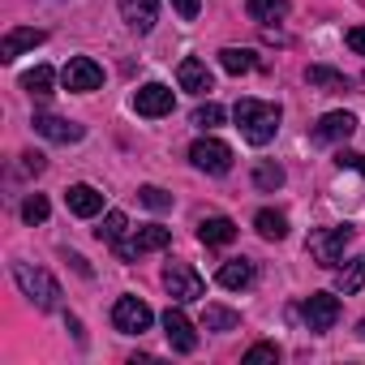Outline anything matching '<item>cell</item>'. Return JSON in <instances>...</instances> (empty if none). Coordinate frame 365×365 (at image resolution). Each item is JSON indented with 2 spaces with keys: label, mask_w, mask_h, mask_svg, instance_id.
Wrapping results in <instances>:
<instances>
[{
  "label": "cell",
  "mask_w": 365,
  "mask_h": 365,
  "mask_svg": "<svg viewBox=\"0 0 365 365\" xmlns=\"http://www.w3.org/2000/svg\"><path fill=\"white\" fill-rule=\"evenodd\" d=\"M232 116H237V129H241V138L250 142V146H267L275 133H279V103H262V99H241L237 108H232Z\"/></svg>",
  "instance_id": "1"
},
{
  "label": "cell",
  "mask_w": 365,
  "mask_h": 365,
  "mask_svg": "<svg viewBox=\"0 0 365 365\" xmlns=\"http://www.w3.org/2000/svg\"><path fill=\"white\" fill-rule=\"evenodd\" d=\"M14 279L22 288V297L39 309H56L61 305V284L43 271V267H31V262H14Z\"/></svg>",
  "instance_id": "2"
},
{
  "label": "cell",
  "mask_w": 365,
  "mask_h": 365,
  "mask_svg": "<svg viewBox=\"0 0 365 365\" xmlns=\"http://www.w3.org/2000/svg\"><path fill=\"white\" fill-rule=\"evenodd\" d=\"M348 241H352V228L339 224V228H318V232H309L305 250H309V258H314L318 267L335 271V267L344 262V245H348Z\"/></svg>",
  "instance_id": "3"
},
{
  "label": "cell",
  "mask_w": 365,
  "mask_h": 365,
  "mask_svg": "<svg viewBox=\"0 0 365 365\" xmlns=\"http://www.w3.org/2000/svg\"><path fill=\"white\" fill-rule=\"evenodd\" d=\"M163 288H168V297H172L176 305L202 301V292H207L202 275H198L190 262H168V267H163Z\"/></svg>",
  "instance_id": "4"
},
{
  "label": "cell",
  "mask_w": 365,
  "mask_h": 365,
  "mask_svg": "<svg viewBox=\"0 0 365 365\" xmlns=\"http://www.w3.org/2000/svg\"><path fill=\"white\" fill-rule=\"evenodd\" d=\"M190 159H194V168H198V172L224 176V172L232 168V146H228V142H220V138H198V142L190 146Z\"/></svg>",
  "instance_id": "5"
},
{
  "label": "cell",
  "mask_w": 365,
  "mask_h": 365,
  "mask_svg": "<svg viewBox=\"0 0 365 365\" xmlns=\"http://www.w3.org/2000/svg\"><path fill=\"white\" fill-rule=\"evenodd\" d=\"M150 322H155V314L142 297H120L112 305V327L125 335H142V331H150Z\"/></svg>",
  "instance_id": "6"
},
{
  "label": "cell",
  "mask_w": 365,
  "mask_h": 365,
  "mask_svg": "<svg viewBox=\"0 0 365 365\" xmlns=\"http://www.w3.org/2000/svg\"><path fill=\"white\" fill-rule=\"evenodd\" d=\"M61 82H65V91H73V95H91V91L103 86V69H99L91 56H69V65L61 69Z\"/></svg>",
  "instance_id": "7"
},
{
  "label": "cell",
  "mask_w": 365,
  "mask_h": 365,
  "mask_svg": "<svg viewBox=\"0 0 365 365\" xmlns=\"http://www.w3.org/2000/svg\"><path fill=\"white\" fill-rule=\"evenodd\" d=\"M301 318H305V327L309 331H331L335 322H339V297H331V292H309L305 297V305H301Z\"/></svg>",
  "instance_id": "8"
},
{
  "label": "cell",
  "mask_w": 365,
  "mask_h": 365,
  "mask_svg": "<svg viewBox=\"0 0 365 365\" xmlns=\"http://www.w3.org/2000/svg\"><path fill=\"white\" fill-rule=\"evenodd\" d=\"M168 241H172V232H168V228H159V224H146V228H138V232H133V241H125L116 254H120L125 262H133V258H142V254L168 250Z\"/></svg>",
  "instance_id": "9"
},
{
  "label": "cell",
  "mask_w": 365,
  "mask_h": 365,
  "mask_svg": "<svg viewBox=\"0 0 365 365\" xmlns=\"http://www.w3.org/2000/svg\"><path fill=\"white\" fill-rule=\"evenodd\" d=\"M172 86H163V82H146V86H138V95H133V108H138V116H168L172 112Z\"/></svg>",
  "instance_id": "10"
},
{
  "label": "cell",
  "mask_w": 365,
  "mask_h": 365,
  "mask_svg": "<svg viewBox=\"0 0 365 365\" xmlns=\"http://www.w3.org/2000/svg\"><path fill=\"white\" fill-rule=\"evenodd\" d=\"M163 335H168L172 352H194L198 348V331H194V322L180 314V309H168L163 314Z\"/></svg>",
  "instance_id": "11"
},
{
  "label": "cell",
  "mask_w": 365,
  "mask_h": 365,
  "mask_svg": "<svg viewBox=\"0 0 365 365\" xmlns=\"http://www.w3.org/2000/svg\"><path fill=\"white\" fill-rule=\"evenodd\" d=\"M35 133H43L48 142H65V146H69V142H82V133H86V129H82L78 120H65V116L39 112V116H35Z\"/></svg>",
  "instance_id": "12"
},
{
  "label": "cell",
  "mask_w": 365,
  "mask_h": 365,
  "mask_svg": "<svg viewBox=\"0 0 365 365\" xmlns=\"http://www.w3.org/2000/svg\"><path fill=\"white\" fill-rule=\"evenodd\" d=\"M43 39H48L43 31H35V26H18V31H9L5 39H0V61H5V65H9V61H18L22 52H31V48H39Z\"/></svg>",
  "instance_id": "13"
},
{
  "label": "cell",
  "mask_w": 365,
  "mask_h": 365,
  "mask_svg": "<svg viewBox=\"0 0 365 365\" xmlns=\"http://www.w3.org/2000/svg\"><path fill=\"white\" fill-rule=\"evenodd\" d=\"M352 129H356L352 112H327L314 125V142H344V138H352Z\"/></svg>",
  "instance_id": "14"
},
{
  "label": "cell",
  "mask_w": 365,
  "mask_h": 365,
  "mask_svg": "<svg viewBox=\"0 0 365 365\" xmlns=\"http://www.w3.org/2000/svg\"><path fill=\"white\" fill-rule=\"evenodd\" d=\"M65 207H69L78 220H91V215L103 211V194H99L95 185H69V190H65Z\"/></svg>",
  "instance_id": "15"
},
{
  "label": "cell",
  "mask_w": 365,
  "mask_h": 365,
  "mask_svg": "<svg viewBox=\"0 0 365 365\" xmlns=\"http://www.w3.org/2000/svg\"><path fill=\"white\" fill-rule=\"evenodd\" d=\"M176 82H180V91H190V95H207L211 91V69L198 56H185L180 69H176Z\"/></svg>",
  "instance_id": "16"
},
{
  "label": "cell",
  "mask_w": 365,
  "mask_h": 365,
  "mask_svg": "<svg viewBox=\"0 0 365 365\" xmlns=\"http://www.w3.org/2000/svg\"><path fill=\"white\" fill-rule=\"evenodd\" d=\"M155 14H159V0H120V18L129 22V31L146 35L155 26Z\"/></svg>",
  "instance_id": "17"
},
{
  "label": "cell",
  "mask_w": 365,
  "mask_h": 365,
  "mask_svg": "<svg viewBox=\"0 0 365 365\" xmlns=\"http://www.w3.org/2000/svg\"><path fill=\"white\" fill-rule=\"evenodd\" d=\"M254 275H258V271H254V262H250V258H232V262H224V267H220V275H215V279H220V288H228V292H245V288L254 284Z\"/></svg>",
  "instance_id": "18"
},
{
  "label": "cell",
  "mask_w": 365,
  "mask_h": 365,
  "mask_svg": "<svg viewBox=\"0 0 365 365\" xmlns=\"http://www.w3.org/2000/svg\"><path fill=\"white\" fill-rule=\"evenodd\" d=\"M198 241L202 245H228V241H237V224L228 215H207L198 224Z\"/></svg>",
  "instance_id": "19"
},
{
  "label": "cell",
  "mask_w": 365,
  "mask_h": 365,
  "mask_svg": "<svg viewBox=\"0 0 365 365\" xmlns=\"http://www.w3.org/2000/svg\"><path fill=\"white\" fill-rule=\"evenodd\" d=\"M254 228H258L262 241H284V237H288V220H284V211H271V207L254 215Z\"/></svg>",
  "instance_id": "20"
},
{
  "label": "cell",
  "mask_w": 365,
  "mask_h": 365,
  "mask_svg": "<svg viewBox=\"0 0 365 365\" xmlns=\"http://www.w3.org/2000/svg\"><path fill=\"white\" fill-rule=\"evenodd\" d=\"M305 82H309V86H318V91H331V95L348 91V78H344V73H335V69H327V65H309V69H305Z\"/></svg>",
  "instance_id": "21"
},
{
  "label": "cell",
  "mask_w": 365,
  "mask_h": 365,
  "mask_svg": "<svg viewBox=\"0 0 365 365\" xmlns=\"http://www.w3.org/2000/svg\"><path fill=\"white\" fill-rule=\"evenodd\" d=\"M52 78H56V73H52L48 65H35L31 73H22V91L35 95V99H48V95H52Z\"/></svg>",
  "instance_id": "22"
},
{
  "label": "cell",
  "mask_w": 365,
  "mask_h": 365,
  "mask_svg": "<svg viewBox=\"0 0 365 365\" xmlns=\"http://www.w3.org/2000/svg\"><path fill=\"white\" fill-rule=\"evenodd\" d=\"M125 232H129V220H125V211H108L103 215V228H99V241H108V245H125Z\"/></svg>",
  "instance_id": "23"
},
{
  "label": "cell",
  "mask_w": 365,
  "mask_h": 365,
  "mask_svg": "<svg viewBox=\"0 0 365 365\" xmlns=\"http://www.w3.org/2000/svg\"><path fill=\"white\" fill-rule=\"evenodd\" d=\"M361 284H365V258H352L348 267H339V279H335V288H339L344 297L361 292Z\"/></svg>",
  "instance_id": "24"
},
{
  "label": "cell",
  "mask_w": 365,
  "mask_h": 365,
  "mask_svg": "<svg viewBox=\"0 0 365 365\" xmlns=\"http://www.w3.org/2000/svg\"><path fill=\"white\" fill-rule=\"evenodd\" d=\"M250 18L254 22H284L288 18V0H250Z\"/></svg>",
  "instance_id": "25"
},
{
  "label": "cell",
  "mask_w": 365,
  "mask_h": 365,
  "mask_svg": "<svg viewBox=\"0 0 365 365\" xmlns=\"http://www.w3.org/2000/svg\"><path fill=\"white\" fill-rule=\"evenodd\" d=\"M241 322V314L237 309H224V305H207V314H202V327L207 331H232Z\"/></svg>",
  "instance_id": "26"
},
{
  "label": "cell",
  "mask_w": 365,
  "mask_h": 365,
  "mask_svg": "<svg viewBox=\"0 0 365 365\" xmlns=\"http://www.w3.org/2000/svg\"><path fill=\"white\" fill-rule=\"evenodd\" d=\"M254 185H258L262 194H275V190L284 185V168H279V163H258V168H254Z\"/></svg>",
  "instance_id": "27"
},
{
  "label": "cell",
  "mask_w": 365,
  "mask_h": 365,
  "mask_svg": "<svg viewBox=\"0 0 365 365\" xmlns=\"http://www.w3.org/2000/svg\"><path fill=\"white\" fill-rule=\"evenodd\" d=\"M220 65H224L228 73H250V69H254V52H250V48H224V52H220Z\"/></svg>",
  "instance_id": "28"
},
{
  "label": "cell",
  "mask_w": 365,
  "mask_h": 365,
  "mask_svg": "<svg viewBox=\"0 0 365 365\" xmlns=\"http://www.w3.org/2000/svg\"><path fill=\"white\" fill-rule=\"evenodd\" d=\"M194 125L211 133L215 125H224V108H220V103H198V108H194Z\"/></svg>",
  "instance_id": "29"
},
{
  "label": "cell",
  "mask_w": 365,
  "mask_h": 365,
  "mask_svg": "<svg viewBox=\"0 0 365 365\" xmlns=\"http://www.w3.org/2000/svg\"><path fill=\"white\" fill-rule=\"evenodd\" d=\"M138 202L150 207V211H168V207H172V194L159 190V185H142V190H138Z\"/></svg>",
  "instance_id": "30"
},
{
  "label": "cell",
  "mask_w": 365,
  "mask_h": 365,
  "mask_svg": "<svg viewBox=\"0 0 365 365\" xmlns=\"http://www.w3.org/2000/svg\"><path fill=\"white\" fill-rule=\"evenodd\" d=\"M22 220H26V224H43V220H48V198H43V194H31V198L22 202Z\"/></svg>",
  "instance_id": "31"
},
{
  "label": "cell",
  "mask_w": 365,
  "mask_h": 365,
  "mask_svg": "<svg viewBox=\"0 0 365 365\" xmlns=\"http://www.w3.org/2000/svg\"><path fill=\"white\" fill-rule=\"evenodd\" d=\"M258 361H279V348L275 344H254L245 352V365H258Z\"/></svg>",
  "instance_id": "32"
},
{
  "label": "cell",
  "mask_w": 365,
  "mask_h": 365,
  "mask_svg": "<svg viewBox=\"0 0 365 365\" xmlns=\"http://www.w3.org/2000/svg\"><path fill=\"white\" fill-rule=\"evenodd\" d=\"M339 168H352V172H361L365 176V155H356V150H339V159H335Z\"/></svg>",
  "instance_id": "33"
},
{
  "label": "cell",
  "mask_w": 365,
  "mask_h": 365,
  "mask_svg": "<svg viewBox=\"0 0 365 365\" xmlns=\"http://www.w3.org/2000/svg\"><path fill=\"white\" fill-rule=\"evenodd\" d=\"M172 9L190 22V18H198V14H202V0H172Z\"/></svg>",
  "instance_id": "34"
},
{
  "label": "cell",
  "mask_w": 365,
  "mask_h": 365,
  "mask_svg": "<svg viewBox=\"0 0 365 365\" xmlns=\"http://www.w3.org/2000/svg\"><path fill=\"white\" fill-rule=\"evenodd\" d=\"M344 43H348L356 56H365V26H352V31L344 35Z\"/></svg>",
  "instance_id": "35"
},
{
  "label": "cell",
  "mask_w": 365,
  "mask_h": 365,
  "mask_svg": "<svg viewBox=\"0 0 365 365\" xmlns=\"http://www.w3.org/2000/svg\"><path fill=\"white\" fill-rule=\"evenodd\" d=\"M26 159V172H43V155H22Z\"/></svg>",
  "instance_id": "36"
},
{
  "label": "cell",
  "mask_w": 365,
  "mask_h": 365,
  "mask_svg": "<svg viewBox=\"0 0 365 365\" xmlns=\"http://www.w3.org/2000/svg\"><path fill=\"white\" fill-rule=\"evenodd\" d=\"M356 335H361V339H365V318H361V322H356Z\"/></svg>",
  "instance_id": "37"
}]
</instances>
